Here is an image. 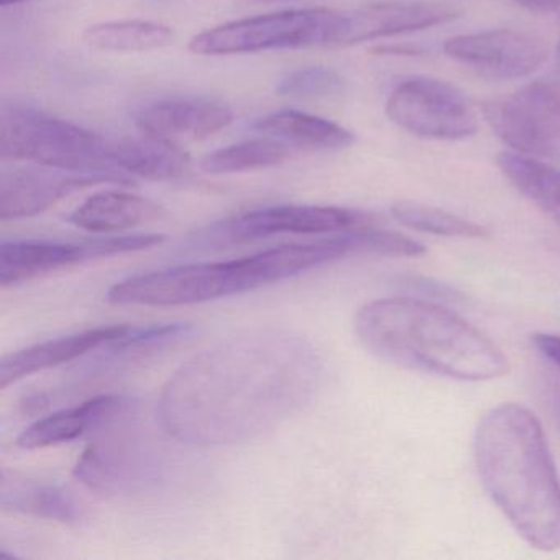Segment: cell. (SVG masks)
Wrapping results in <instances>:
<instances>
[{
	"instance_id": "31",
	"label": "cell",
	"mask_w": 560,
	"mask_h": 560,
	"mask_svg": "<svg viewBox=\"0 0 560 560\" xmlns=\"http://www.w3.org/2000/svg\"><path fill=\"white\" fill-rule=\"evenodd\" d=\"M244 4L257 5V4H275V2H288V0H242Z\"/></svg>"
},
{
	"instance_id": "8",
	"label": "cell",
	"mask_w": 560,
	"mask_h": 560,
	"mask_svg": "<svg viewBox=\"0 0 560 560\" xmlns=\"http://www.w3.org/2000/svg\"><path fill=\"white\" fill-rule=\"evenodd\" d=\"M483 116L514 153L537 160L560 159V77L487 101Z\"/></svg>"
},
{
	"instance_id": "9",
	"label": "cell",
	"mask_w": 560,
	"mask_h": 560,
	"mask_svg": "<svg viewBox=\"0 0 560 560\" xmlns=\"http://www.w3.org/2000/svg\"><path fill=\"white\" fill-rule=\"evenodd\" d=\"M389 119L422 139L457 142L475 136L478 116L454 84L416 77L398 84L386 103Z\"/></svg>"
},
{
	"instance_id": "20",
	"label": "cell",
	"mask_w": 560,
	"mask_h": 560,
	"mask_svg": "<svg viewBox=\"0 0 560 560\" xmlns=\"http://www.w3.org/2000/svg\"><path fill=\"white\" fill-rule=\"evenodd\" d=\"M165 214V209L152 199L126 191H101L78 206L68 222L83 231L113 234L160 221Z\"/></svg>"
},
{
	"instance_id": "25",
	"label": "cell",
	"mask_w": 560,
	"mask_h": 560,
	"mask_svg": "<svg viewBox=\"0 0 560 560\" xmlns=\"http://www.w3.org/2000/svg\"><path fill=\"white\" fill-rule=\"evenodd\" d=\"M392 214L405 228L439 235V237L485 238L490 235L488 229L477 222L467 221L460 215L451 214V212L431 208V206L419 205V202H395L392 206Z\"/></svg>"
},
{
	"instance_id": "28",
	"label": "cell",
	"mask_w": 560,
	"mask_h": 560,
	"mask_svg": "<svg viewBox=\"0 0 560 560\" xmlns=\"http://www.w3.org/2000/svg\"><path fill=\"white\" fill-rule=\"evenodd\" d=\"M406 284L416 293L422 294L425 300L432 301V298H435V300H452V298L457 296V291L445 287V284L432 283L431 280H416L415 278Z\"/></svg>"
},
{
	"instance_id": "32",
	"label": "cell",
	"mask_w": 560,
	"mask_h": 560,
	"mask_svg": "<svg viewBox=\"0 0 560 560\" xmlns=\"http://www.w3.org/2000/svg\"><path fill=\"white\" fill-rule=\"evenodd\" d=\"M21 2H25V0H0V4L4 5H14L21 4Z\"/></svg>"
},
{
	"instance_id": "21",
	"label": "cell",
	"mask_w": 560,
	"mask_h": 560,
	"mask_svg": "<svg viewBox=\"0 0 560 560\" xmlns=\"http://www.w3.org/2000/svg\"><path fill=\"white\" fill-rule=\"evenodd\" d=\"M254 129L298 150H340L355 142L353 133L339 124L300 110L268 114L255 122Z\"/></svg>"
},
{
	"instance_id": "16",
	"label": "cell",
	"mask_w": 560,
	"mask_h": 560,
	"mask_svg": "<svg viewBox=\"0 0 560 560\" xmlns=\"http://www.w3.org/2000/svg\"><path fill=\"white\" fill-rule=\"evenodd\" d=\"M130 399L122 395H101L88 399L73 408L60 409L32 422L18 438V445L25 451L54 447L65 442L77 441L81 435L126 415Z\"/></svg>"
},
{
	"instance_id": "22",
	"label": "cell",
	"mask_w": 560,
	"mask_h": 560,
	"mask_svg": "<svg viewBox=\"0 0 560 560\" xmlns=\"http://www.w3.org/2000/svg\"><path fill=\"white\" fill-rule=\"evenodd\" d=\"M497 165L527 201L560 225V170L514 152H501Z\"/></svg>"
},
{
	"instance_id": "14",
	"label": "cell",
	"mask_w": 560,
	"mask_h": 560,
	"mask_svg": "<svg viewBox=\"0 0 560 560\" xmlns=\"http://www.w3.org/2000/svg\"><path fill=\"white\" fill-rule=\"evenodd\" d=\"M460 15V9L448 4L385 2V4L369 5L346 14L332 47H352L363 42L425 31V28L448 24Z\"/></svg>"
},
{
	"instance_id": "15",
	"label": "cell",
	"mask_w": 560,
	"mask_h": 560,
	"mask_svg": "<svg viewBox=\"0 0 560 560\" xmlns=\"http://www.w3.org/2000/svg\"><path fill=\"white\" fill-rule=\"evenodd\" d=\"M232 119L231 107L214 97H170L142 107L136 126L143 136L179 143L209 139L231 126Z\"/></svg>"
},
{
	"instance_id": "26",
	"label": "cell",
	"mask_w": 560,
	"mask_h": 560,
	"mask_svg": "<svg viewBox=\"0 0 560 560\" xmlns=\"http://www.w3.org/2000/svg\"><path fill=\"white\" fill-rule=\"evenodd\" d=\"M342 91V77L323 67L301 68L287 74L277 86V93L280 96L296 97V100H327V97L339 96Z\"/></svg>"
},
{
	"instance_id": "3",
	"label": "cell",
	"mask_w": 560,
	"mask_h": 560,
	"mask_svg": "<svg viewBox=\"0 0 560 560\" xmlns=\"http://www.w3.org/2000/svg\"><path fill=\"white\" fill-rule=\"evenodd\" d=\"M366 352L399 369L458 382H490L510 373V359L474 324L424 298H385L357 313Z\"/></svg>"
},
{
	"instance_id": "27",
	"label": "cell",
	"mask_w": 560,
	"mask_h": 560,
	"mask_svg": "<svg viewBox=\"0 0 560 560\" xmlns=\"http://www.w3.org/2000/svg\"><path fill=\"white\" fill-rule=\"evenodd\" d=\"M530 342L544 359L560 369V336L559 334L539 332L530 336Z\"/></svg>"
},
{
	"instance_id": "1",
	"label": "cell",
	"mask_w": 560,
	"mask_h": 560,
	"mask_svg": "<svg viewBox=\"0 0 560 560\" xmlns=\"http://www.w3.org/2000/svg\"><path fill=\"white\" fill-rule=\"evenodd\" d=\"M316 347L291 330L238 334L196 353L163 386L156 415L199 447L254 441L304 408L319 388Z\"/></svg>"
},
{
	"instance_id": "30",
	"label": "cell",
	"mask_w": 560,
	"mask_h": 560,
	"mask_svg": "<svg viewBox=\"0 0 560 560\" xmlns=\"http://www.w3.org/2000/svg\"><path fill=\"white\" fill-rule=\"evenodd\" d=\"M372 51L376 55H409V57L419 54L418 48L399 47V45H393V47H386V45H383V47L373 48Z\"/></svg>"
},
{
	"instance_id": "29",
	"label": "cell",
	"mask_w": 560,
	"mask_h": 560,
	"mask_svg": "<svg viewBox=\"0 0 560 560\" xmlns=\"http://www.w3.org/2000/svg\"><path fill=\"white\" fill-rule=\"evenodd\" d=\"M517 2L533 12L560 15V0H517Z\"/></svg>"
},
{
	"instance_id": "24",
	"label": "cell",
	"mask_w": 560,
	"mask_h": 560,
	"mask_svg": "<svg viewBox=\"0 0 560 560\" xmlns=\"http://www.w3.org/2000/svg\"><path fill=\"white\" fill-rule=\"evenodd\" d=\"M301 150L273 137L245 140L225 149L208 153L199 168L208 175H235V173L258 172L275 168L298 156Z\"/></svg>"
},
{
	"instance_id": "13",
	"label": "cell",
	"mask_w": 560,
	"mask_h": 560,
	"mask_svg": "<svg viewBox=\"0 0 560 560\" xmlns=\"http://www.w3.org/2000/svg\"><path fill=\"white\" fill-rule=\"evenodd\" d=\"M114 183L101 175L45 168L4 170L0 175V219L18 221L47 211L73 192L94 185Z\"/></svg>"
},
{
	"instance_id": "19",
	"label": "cell",
	"mask_w": 560,
	"mask_h": 560,
	"mask_svg": "<svg viewBox=\"0 0 560 560\" xmlns=\"http://www.w3.org/2000/svg\"><path fill=\"white\" fill-rule=\"evenodd\" d=\"M110 159L120 175L149 182H176L188 176L191 159L179 143L143 136L113 140Z\"/></svg>"
},
{
	"instance_id": "6",
	"label": "cell",
	"mask_w": 560,
	"mask_h": 560,
	"mask_svg": "<svg viewBox=\"0 0 560 560\" xmlns=\"http://www.w3.org/2000/svg\"><path fill=\"white\" fill-rule=\"evenodd\" d=\"M346 14L303 9L228 22L195 35L189 51L201 57L332 47Z\"/></svg>"
},
{
	"instance_id": "2",
	"label": "cell",
	"mask_w": 560,
	"mask_h": 560,
	"mask_svg": "<svg viewBox=\"0 0 560 560\" xmlns=\"http://www.w3.org/2000/svg\"><path fill=\"white\" fill-rule=\"evenodd\" d=\"M474 458L514 530L534 549H560V477L539 418L517 402L488 409L475 429Z\"/></svg>"
},
{
	"instance_id": "17",
	"label": "cell",
	"mask_w": 560,
	"mask_h": 560,
	"mask_svg": "<svg viewBox=\"0 0 560 560\" xmlns=\"http://www.w3.org/2000/svg\"><path fill=\"white\" fill-rule=\"evenodd\" d=\"M130 326H103L83 332L70 334L47 340L37 346L27 347L5 357L0 363V388L5 389L34 373L73 362L80 357L100 350L104 343L117 339L129 330Z\"/></svg>"
},
{
	"instance_id": "5",
	"label": "cell",
	"mask_w": 560,
	"mask_h": 560,
	"mask_svg": "<svg viewBox=\"0 0 560 560\" xmlns=\"http://www.w3.org/2000/svg\"><path fill=\"white\" fill-rule=\"evenodd\" d=\"M110 143L91 130L68 120L21 106L0 110V156L34 163L45 168L113 178L117 185H133L120 175L110 159Z\"/></svg>"
},
{
	"instance_id": "18",
	"label": "cell",
	"mask_w": 560,
	"mask_h": 560,
	"mask_svg": "<svg viewBox=\"0 0 560 560\" xmlns=\"http://www.w3.org/2000/svg\"><path fill=\"white\" fill-rule=\"evenodd\" d=\"M0 508L9 513L27 514L73 526L84 521L83 506L67 488L8 468L0 475Z\"/></svg>"
},
{
	"instance_id": "10",
	"label": "cell",
	"mask_w": 560,
	"mask_h": 560,
	"mask_svg": "<svg viewBox=\"0 0 560 560\" xmlns=\"http://www.w3.org/2000/svg\"><path fill=\"white\" fill-rule=\"evenodd\" d=\"M159 234L120 235L83 242L4 241L0 245V284L14 287L32 278L100 258L149 250L162 245Z\"/></svg>"
},
{
	"instance_id": "33",
	"label": "cell",
	"mask_w": 560,
	"mask_h": 560,
	"mask_svg": "<svg viewBox=\"0 0 560 560\" xmlns=\"http://www.w3.org/2000/svg\"><path fill=\"white\" fill-rule=\"evenodd\" d=\"M557 71H559L557 77H560V44L559 47H557Z\"/></svg>"
},
{
	"instance_id": "12",
	"label": "cell",
	"mask_w": 560,
	"mask_h": 560,
	"mask_svg": "<svg viewBox=\"0 0 560 560\" xmlns=\"http://www.w3.org/2000/svg\"><path fill=\"white\" fill-rule=\"evenodd\" d=\"M153 454L129 439H101L78 458L74 477L97 493H130L159 480Z\"/></svg>"
},
{
	"instance_id": "11",
	"label": "cell",
	"mask_w": 560,
	"mask_h": 560,
	"mask_svg": "<svg viewBox=\"0 0 560 560\" xmlns=\"http://www.w3.org/2000/svg\"><path fill=\"white\" fill-rule=\"evenodd\" d=\"M445 55L488 80H521L546 61L549 50L539 35L514 28L458 35L444 45Z\"/></svg>"
},
{
	"instance_id": "23",
	"label": "cell",
	"mask_w": 560,
	"mask_h": 560,
	"mask_svg": "<svg viewBox=\"0 0 560 560\" xmlns=\"http://www.w3.org/2000/svg\"><path fill=\"white\" fill-rule=\"evenodd\" d=\"M83 42L107 54H149L163 50L175 42V32L162 22L114 21L91 25Z\"/></svg>"
},
{
	"instance_id": "7",
	"label": "cell",
	"mask_w": 560,
	"mask_h": 560,
	"mask_svg": "<svg viewBox=\"0 0 560 560\" xmlns=\"http://www.w3.org/2000/svg\"><path fill=\"white\" fill-rule=\"evenodd\" d=\"M372 222L366 212L336 206H270L209 224L192 235L191 244L199 250H221L275 235L340 234Z\"/></svg>"
},
{
	"instance_id": "4",
	"label": "cell",
	"mask_w": 560,
	"mask_h": 560,
	"mask_svg": "<svg viewBox=\"0 0 560 560\" xmlns=\"http://www.w3.org/2000/svg\"><path fill=\"white\" fill-rule=\"evenodd\" d=\"M357 254L350 232L304 244H284L229 261L179 265L133 275L107 291L117 306H188L247 293Z\"/></svg>"
}]
</instances>
